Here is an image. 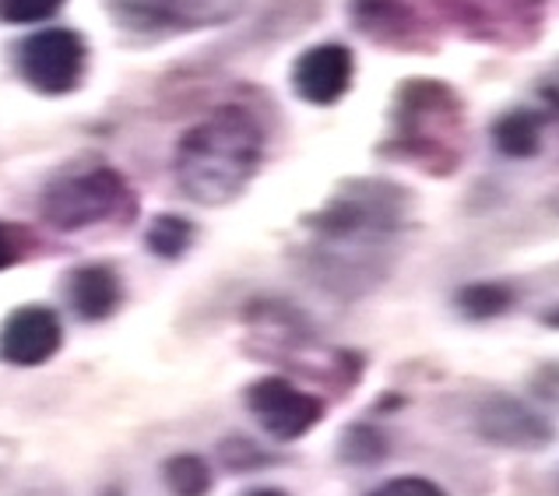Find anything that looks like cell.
Listing matches in <instances>:
<instances>
[{"label": "cell", "mask_w": 559, "mask_h": 496, "mask_svg": "<svg viewBox=\"0 0 559 496\" xmlns=\"http://www.w3.org/2000/svg\"><path fill=\"white\" fill-rule=\"evenodd\" d=\"M247 405L275 440H299L324 420V402L282 377H264L247 391Z\"/></svg>", "instance_id": "obj_5"}, {"label": "cell", "mask_w": 559, "mask_h": 496, "mask_svg": "<svg viewBox=\"0 0 559 496\" xmlns=\"http://www.w3.org/2000/svg\"><path fill=\"white\" fill-rule=\"evenodd\" d=\"M538 324H546V328L559 331V303H549V307L538 314Z\"/></svg>", "instance_id": "obj_17"}, {"label": "cell", "mask_w": 559, "mask_h": 496, "mask_svg": "<svg viewBox=\"0 0 559 496\" xmlns=\"http://www.w3.org/2000/svg\"><path fill=\"white\" fill-rule=\"evenodd\" d=\"M353 54L338 43H324L307 50L293 68V88L299 99H307L313 106H331L353 85Z\"/></svg>", "instance_id": "obj_7"}, {"label": "cell", "mask_w": 559, "mask_h": 496, "mask_svg": "<svg viewBox=\"0 0 559 496\" xmlns=\"http://www.w3.org/2000/svg\"><path fill=\"white\" fill-rule=\"evenodd\" d=\"M68 299L78 317H85V321H103V317L114 314L120 303V279L114 275V268H106V264L78 268L68 285Z\"/></svg>", "instance_id": "obj_8"}, {"label": "cell", "mask_w": 559, "mask_h": 496, "mask_svg": "<svg viewBox=\"0 0 559 496\" xmlns=\"http://www.w3.org/2000/svg\"><path fill=\"white\" fill-rule=\"evenodd\" d=\"M166 486L177 496H204L212 489V472L198 454H177L166 461Z\"/></svg>", "instance_id": "obj_11"}, {"label": "cell", "mask_w": 559, "mask_h": 496, "mask_svg": "<svg viewBox=\"0 0 559 496\" xmlns=\"http://www.w3.org/2000/svg\"><path fill=\"white\" fill-rule=\"evenodd\" d=\"M63 0H0V22L36 25L60 11Z\"/></svg>", "instance_id": "obj_14"}, {"label": "cell", "mask_w": 559, "mask_h": 496, "mask_svg": "<svg viewBox=\"0 0 559 496\" xmlns=\"http://www.w3.org/2000/svg\"><path fill=\"white\" fill-rule=\"evenodd\" d=\"M342 458L353 465H377L388 458V437L377 426H353L342 440Z\"/></svg>", "instance_id": "obj_12"}, {"label": "cell", "mask_w": 559, "mask_h": 496, "mask_svg": "<svg viewBox=\"0 0 559 496\" xmlns=\"http://www.w3.org/2000/svg\"><path fill=\"white\" fill-rule=\"evenodd\" d=\"M366 496H451L443 486H437L433 479L426 475H397V479H388L383 486H377L373 493Z\"/></svg>", "instance_id": "obj_15"}, {"label": "cell", "mask_w": 559, "mask_h": 496, "mask_svg": "<svg viewBox=\"0 0 559 496\" xmlns=\"http://www.w3.org/2000/svg\"><path fill=\"white\" fill-rule=\"evenodd\" d=\"M60 321L46 307H22L14 310L4 328H0V359L11 366H39L60 349Z\"/></svg>", "instance_id": "obj_6"}, {"label": "cell", "mask_w": 559, "mask_h": 496, "mask_svg": "<svg viewBox=\"0 0 559 496\" xmlns=\"http://www.w3.org/2000/svg\"><path fill=\"white\" fill-rule=\"evenodd\" d=\"M14 261H19V247H14L8 226H0V268H8Z\"/></svg>", "instance_id": "obj_16"}, {"label": "cell", "mask_w": 559, "mask_h": 496, "mask_svg": "<svg viewBox=\"0 0 559 496\" xmlns=\"http://www.w3.org/2000/svg\"><path fill=\"white\" fill-rule=\"evenodd\" d=\"M19 71L43 95H63L82 82L85 43L71 28H43L19 46Z\"/></svg>", "instance_id": "obj_3"}, {"label": "cell", "mask_w": 559, "mask_h": 496, "mask_svg": "<svg viewBox=\"0 0 559 496\" xmlns=\"http://www.w3.org/2000/svg\"><path fill=\"white\" fill-rule=\"evenodd\" d=\"M247 496H285L282 489H253V493H247Z\"/></svg>", "instance_id": "obj_19"}, {"label": "cell", "mask_w": 559, "mask_h": 496, "mask_svg": "<svg viewBox=\"0 0 559 496\" xmlns=\"http://www.w3.org/2000/svg\"><path fill=\"white\" fill-rule=\"evenodd\" d=\"M472 429H475V437L486 440L489 447L518 451V454H538V451H546V447H552L556 440V426L546 415L503 391L478 398L472 409Z\"/></svg>", "instance_id": "obj_2"}, {"label": "cell", "mask_w": 559, "mask_h": 496, "mask_svg": "<svg viewBox=\"0 0 559 496\" xmlns=\"http://www.w3.org/2000/svg\"><path fill=\"white\" fill-rule=\"evenodd\" d=\"M546 208L552 215H559V187L556 190H549V198H546Z\"/></svg>", "instance_id": "obj_18"}, {"label": "cell", "mask_w": 559, "mask_h": 496, "mask_svg": "<svg viewBox=\"0 0 559 496\" xmlns=\"http://www.w3.org/2000/svg\"><path fill=\"white\" fill-rule=\"evenodd\" d=\"M190 244V226L177 215H163L152 222L148 229V247L158 253V258H180Z\"/></svg>", "instance_id": "obj_13"}, {"label": "cell", "mask_w": 559, "mask_h": 496, "mask_svg": "<svg viewBox=\"0 0 559 496\" xmlns=\"http://www.w3.org/2000/svg\"><path fill=\"white\" fill-rule=\"evenodd\" d=\"M123 184L114 169H92L85 176H68L46 190L43 215L57 229H85L103 222L123 204Z\"/></svg>", "instance_id": "obj_4"}, {"label": "cell", "mask_w": 559, "mask_h": 496, "mask_svg": "<svg viewBox=\"0 0 559 496\" xmlns=\"http://www.w3.org/2000/svg\"><path fill=\"white\" fill-rule=\"evenodd\" d=\"M492 145L507 158H532L542 149V123L532 109H510L492 123Z\"/></svg>", "instance_id": "obj_9"}, {"label": "cell", "mask_w": 559, "mask_h": 496, "mask_svg": "<svg viewBox=\"0 0 559 496\" xmlns=\"http://www.w3.org/2000/svg\"><path fill=\"white\" fill-rule=\"evenodd\" d=\"M261 131L243 109H218L183 138L177 155L180 187L201 204L236 198L258 169Z\"/></svg>", "instance_id": "obj_1"}, {"label": "cell", "mask_w": 559, "mask_h": 496, "mask_svg": "<svg viewBox=\"0 0 559 496\" xmlns=\"http://www.w3.org/2000/svg\"><path fill=\"white\" fill-rule=\"evenodd\" d=\"M514 303H518V293H514V285H507V282H468L457 290V310L465 314L468 321L503 317Z\"/></svg>", "instance_id": "obj_10"}]
</instances>
